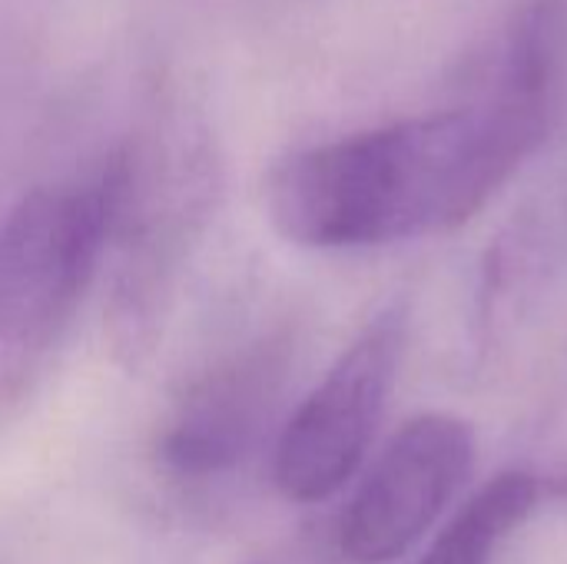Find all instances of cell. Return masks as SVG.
Returning <instances> with one entry per match:
<instances>
[{
  "instance_id": "cell-1",
  "label": "cell",
  "mask_w": 567,
  "mask_h": 564,
  "mask_svg": "<svg viewBox=\"0 0 567 564\" xmlns=\"http://www.w3.org/2000/svg\"><path fill=\"white\" fill-rule=\"evenodd\" d=\"M538 113L485 93L286 156L266 183L276 233L306 249H369L475 219L551 136Z\"/></svg>"
},
{
  "instance_id": "cell-2",
  "label": "cell",
  "mask_w": 567,
  "mask_h": 564,
  "mask_svg": "<svg viewBox=\"0 0 567 564\" xmlns=\"http://www.w3.org/2000/svg\"><path fill=\"white\" fill-rule=\"evenodd\" d=\"M126 189V150L83 183L40 186L0 223V342L43 349L70 322L113 243Z\"/></svg>"
},
{
  "instance_id": "cell-3",
  "label": "cell",
  "mask_w": 567,
  "mask_h": 564,
  "mask_svg": "<svg viewBox=\"0 0 567 564\" xmlns=\"http://www.w3.org/2000/svg\"><path fill=\"white\" fill-rule=\"evenodd\" d=\"M126 150V189L113 239L120 263L110 286V342L126 369H140L159 342L183 256L213 199V166L203 143H136Z\"/></svg>"
},
{
  "instance_id": "cell-4",
  "label": "cell",
  "mask_w": 567,
  "mask_h": 564,
  "mask_svg": "<svg viewBox=\"0 0 567 564\" xmlns=\"http://www.w3.org/2000/svg\"><path fill=\"white\" fill-rule=\"evenodd\" d=\"M405 336V306H385L292 412L272 459L276 489L289 502H326L355 479L395 389Z\"/></svg>"
},
{
  "instance_id": "cell-5",
  "label": "cell",
  "mask_w": 567,
  "mask_h": 564,
  "mask_svg": "<svg viewBox=\"0 0 567 564\" xmlns=\"http://www.w3.org/2000/svg\"><path fill=\"white\" fill-rule=\"evenodd\" d=\"M475 465V432L452 412L409 419L372 462L339 522L352 564H392L442 522Z\"/></svg>"
},
{
  "instance_id": "cell-6",
  "label": "cell",
  "mask_w": 567,
  "mask_h": 564,
  "mask_svg": "<svg viewBox=\"0 0 567 564\" xmlns=\"http://www.w3.org/2000/svg\"><path fill=\"white\" fill-rule=\"evenodd\" d=\"M289 369L286 339H259L186 386L156 435V465L176 482L229 475L259 445Z\"/></svg>"
},
{
  "instance_id": "cell-7",
  "label": "cell",
  "mask_w": 567,
  "mask_h": 564,
  "mask_svg": "<svg viewBox=\"0 0 567 564\" xmlns=\"http://www.w3.org/2000/svg\"><path fill=\"white\" fill-rule=\"evenodd\" d=\"M538 499L535 475L518 469L495 475L445 522L415 564H492L502 542L528 522Z\"/></svg>"
}]
</instances>
